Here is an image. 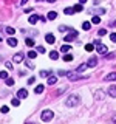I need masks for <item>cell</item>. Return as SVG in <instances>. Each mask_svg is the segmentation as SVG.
<instances>
[{
    "label": "cell",
    "mask_w": 116,
    "mask_h": 124,
    "mask_svg": "<svg viewBox=\"0 0 116 124\" xmlns=\"http://www.w3.org/2000/svg\"><path fill=\"white\" fill-rule=\"evenodd\" d=\"M77 102H79V96L71 95L67 101H65V106L67 107H74V106H77Z\"/></svg>",
    "instance_id": "cell-1"
},
{
    "label": "cell",
    "mask_w": 116,
    "mask_h": 124,
    "mask_svg": "<svg viewBox=\"0 0 116 124\" xmlns=\"http://www.w3.org/2000/svg\"><path fill=\"white\" fill-rule=\"evenodd\" d=\"M53 110H48V108H46V110H44L42 112V115H40V118H42V121H45V123H48V121H51L53 119Z\"/></svg>",
    "instance_id": "cell-2"
},
{
    "label": "cell",
    "mask_w": 116,
    "mask_h": 124,
    "mask_svg": "<svg viewBox=\"0 0 116 124\" xmlns=\"http://www.w3.org/2000/svg\"><path fill=\"white\" fill-rule=\"evenodd\" d=\"M76 37H77V31H76V30H73V31H70L67 36L64 37V40H65V42H71V40H74Z\"/></svg>",
    "instance_id": "cell-3"
},
{
    "label": "cell",
    "mask_w": 116,
    "mask_h": 124,
    "mask_svg": "<svg viewBox=\"0 0 116 124\" xmlns=\"http://www.w3.org/2000/svg\"><path fill=\"white\" fill-rule=\"evenodd\" d=\"M96 51H98L99 54H107V51H108V48L104 44H101V45H98L96 46Z\"/></svg>",
    "instance_id": "cell-4"
},
{
    "label": "cell",
    "mask_w": 116,
    "mask_h": 124,
    "mask_svg": "<svg viewBox=\"0 0 116 124\" xmlns=\"http://www.w3.org/2000/svg\"><path fill=\"white\" fill-rule=\"evenodd\" d=\"M67 78H68V79L70 81H76V79H79V73H76V71H68L67 73Z\"/></svg>",
    "instance_id": "cell-5"
},
{
    "label": "cell",
    "mask_w": 116,
    "mask_h": 124,
    "mask_svg": "<svg viewBox=\"0 0 116 124\" xmlns=\"http://www.w3.org/2000/svg\"><path fill=\"white\" fill-rule=\"evenodd\" d=\"M17 98H22V99L23 98H28V92H26L25 88H20V90L17 92Z\"/></svg>",
    "instance_id": "cell-6"
},
{
    "label": "cell",
    "mask_w": 116,
    "mask_h": 124,
    "mask_svg": "<svg viewBox=\"0 0 116 124\" xmlns=\"http://www.w3.org/2000/svg\"><path fill=\"white\" fill-rule=\"evenodd\" d=\"M105 98V93H104L102 90H98L94 93V99H98V101H101V99H104Z\"/></svg>",
    "instance_id": "cell-7"
},
{
    "label": "cell",
    "mask_w": 116,
    "mask_h": 124,
    "mask_svg": "<svg viewBox=\"0 0 116 124\" xmlns=\"http://www.w3.org/2000/svg\"><path fill=\"white\" fill-rule=\"evenodd\" d=\"M104 79L105 81H108V82H110V81H116V71H113V73H108V75L104 78Z\"/></svg>",
    "instance_id": "cell-8"
},
{
    "label": "cell",
    "mask_w": 116,
    "mask_h": 124,
    "mask_svg": "<svg viewBox=\"0 0 116 124\" xmlns=\"http://www.w3.org/2000/svg\"><path fill=\"white\" fill-rule=\"evenodd\" d=\"M37 20H40V16H37V14H33V16L29 17V23H31V25H34Z\"/></svg>",
    "instance_id": "cell-9"
},
{
    "label": "cell",
    "mask_w": 116,
    "mask_h": 124,
    "mask_svg": "<svg viewBox=\"0 0 116 124\" xmlns=\"http://www.w3.org/2000/svg\"><path fill=\"white\" fill-rule=\"evenodd\" d=\"M45 40L48 42V44H54V42H56V37H54L53 34H46V36H45Z\"/></svg>",
    "instance_id": "cell-10"
},
{
    "label": "cell",
    "mask_w": 116,
    "mask_h": 124,
    "mask_svg": "<svg viewBox=\"0 0 116 124\" xmlns=\"http://www.w3.org/2000/svg\"><path fill=\"white\" fill-rule=\"evenodd\" d=\"M88 68V64H80L79 67H77V70H76V73H82L84 70H87Z\"/></svg>",
    "instance_id": "cell-11"
},
{
    "label": "cell",
    "mask_w": 116,
    "mask_h": 124,
    "mask_svg": "<svg viewBox=\"0 0 116 124\" xmlns=\"http://www.w3.org/2000/svg\"><path fill=\"white\" fill-rule=\"evenodd\" d=\"M108 95H110L111 98H116V87H115V85L108 88Z\"/></svg>",
    "instance_id": "cell-12"
},
{
    "label": "cell",
    "mask_w": 116,
    "mask_h": 124,
    "mask_svg": "<svg viewBox=\"0 0 116 124\" xmlns=\"http://www.w3.org/2000/svg\"><path fill=\"white\" fill-rule=\"evenodd\" d=\"M22 61H23V54L22 53H17L14 56V62H22Z\"/></svg>",
    "instance_id": "cell-13"
},
{
    "label": "cell",
    "mask_w": 116,
    "mask_h": 124,
    "mask_svg": "<svg viewBox=\"0 0 116 124\" xmlns=\"http://www.w3.org/2000/svg\"><path fill=\"white\" fill-rule=\"evenodd\" d=\"M87 64H88V67H94V65L98 64V59H96V57H91V59L88 61Z\"/></svg>",
    "instance_id": "cell-14"
},
{
    "label": "cell",
    "mask_w": 116,
    "mask_h": 124,
    "mask_svg": "<svg viewBox=\"0 0 116 124\" xmlns=\"http://www.w3.org/2000/svg\"><path fill=\"white\" fill-rule=\"evenodd\" d=\"M8 44H9L11 46H17V39H14V37H9V39H8Z\"/></svg>",
    "instance_id": "cell-15"
},
{
    "label": "cell",
    "mask_w": 116,
    "mask_h": 124,
    "mask_svg": "<svg viewBox=\"0 0 116 124\" xmlns=\"http://www.w3.org/2000/svg\"><path fill=\"white\" fill-rule=\"evenodd\" d=\"M56 82H57V78H56V76H50V78H48V84H50V85H54Z\"/></svg>",
    "instance_id": "cell-16"
},
{
    "label": "cell",
    "mask_w": 116,
    "mask_h": 124,
    "mask_svg": "<svg viewBox=\"0 0 116 124\" xmlns=\"http://www.w3.org/2000/svg\"><path fill=\"white\" fill-rule=\"evenodd\" d=\"M56 17H57V13H54V11H50V13H48V19H50V20H54Z\"/></svg>",
    "instance_id": "cell-17"
},
{
    "label": "cell",
    "mask_w": 116,
    "mask_h": 124,
    "mask_svg": "<svg viewBox=\"0 0 116 124\" xmlns=\"http://www.w3.org/2000/svg\"><path fill=\"white\" fill-rule=\"evenodd\" d=\"M76 11H74V8H65V14L67 16H71V14H74Z\"/></svg>",
    "instance_id": "cell-18"
},
{
    "label": "cell",
    "mask_w": 116,
    "mask_h": 124,
    "mask_svg": "<svg viewBox=\"0 0 116 124\" xmlns=\"http://www.w3.org/2000/svg\"><path fill=\"white\" fill-rule=\"evenodd\" d=\"M85 50H87L88 53L93 51V50H94V44H87V45H85Z\"/></svg>",
    "instance_id": "cell-19"
},
{
    "label": "cell",
    "mask_w": 116,
    "mask_h": 124,
    "mask_svg": "<svg viewBox=\"0 0 116 124\" xmlns=\"http://www.w3.org/2000/svg\"><path fill=\"white\" fill-rule=\"evenodd\" d=\"M50 57H51L53 61H56L57 57H59V53H57V51H51V53H50Z\"/></svg>",
    "instance_id": "cell-20"
},
{
    "label": "cell",
    "mask_w": 116,
    "mask_h": 124,
    "mask_svg": "<svg viewBox=\"0 0 116 124\" xmlns=\"http://www.w3.org/2000/svg\"><path fill=\"white\" fill-rule=\"evenodd\" d=\"M82 28H84L85 31H88V30H90V28H91V25H90V22H84V23H82Z\"/></svg>",
    "instance_id": "cell-21"
},
{
    "label": "cell",
    "mask_w": 116,
    "mask_h": 124,
    "mask_svg": "<svg viewBox=\"0 0 116 124\" xmlns=\"http://www.w3.org/2000/svg\"><path fill=\"white\" fill-rule=\"evenodd\" d=\"M70 50H71V48H70V45H64V46H62V48H60V51L65 54V53H68Z\"/></svg>",
    "instance_id": "cell-22"
},
{
    "label": "cell",
    "mask_w": 116,
    "mask_h": 124,
    "mask_svg": "<svg viewBox=\"0 0 116 124\" xmlns=\"http://www.w3.org/2000/svg\"><path fill=\"white\" fill-rule=\"evenodd\" d=\"M48 75H50L48 70H42V71H40V78H50Z\"/></svg>",
    "instance_id": "cell-23"
},
{
    "label": "cell",
    "mask_w": 116,
    "mask_h": 124,
    "mask_svg": "<svg viewBox=\"0 0 116 124\" xmlns=\"http://www.w3.org/2000/svg\"><path fill=\"white\" fill-rule=\"evenodd\" d=\"M25 44L28 45V46H33V45H34V40H33V39H28V37H26V39H25Z\"/></svg>",
    "instance_id": "cell-24"
},
{
    "label": "cell",
    "mask_w": 116,
    "mask_h": 124,
    "mask_svg": "<svg viewBox=\"0 0 116 124\" xmlns=\"http://www.w3.org/2000/svg\"><path fill=\"white\" fill-rule=\"evenodd\" d=\"M36 56H37V51H28V57H29V59H34Z\"/></svg>",
    "instance_id": "cell-25"
},
{
    "label": "cell",
    "mask_w": 116,
    "mask_h": 124,
    "mask_svg": "<svg viewBox=\"0 0 116 124\" xmlns=\"http://www.w3.org/2000/svg\"><path fill=\"white\" fill-rule=\"evenodd\" d=\"M59 31H73V28H70V26H59Z\"/></svg>",
    "instance_id": "cell-26"
},
{
    "label": "cell",
    "mask_w": 116,
    "mask_h": 124,
    "mask_svg": "<svg viewBox=\"0 0 116 124\" xmlns=\"http://www.w3.org/2000/svg\"><path fill=\"white\" fill-rule=\"evenodd\" d=\"M64 61H67V62L73 61V56H71V54H64Z\"/></svg>",
    "instance_id": "cell-27"
},
{
    "label": "cell",
    "mask_w": 116,
    "mask_h": 124,
    "mask_svg": "<svg viewBox=\"0 0 116 124\" xmlns=\"http://www.w3.org/2000/svg\"><path fill=\"white\" fill-rule=\"evenodd\" d=\"M34 92H36V93H42V92H44V85H42V84H40V85H37Z\"/></svg>",
    "instance_id": "cell-28"
},
{
    "label": "cell",
    "mask_w": 116,
    "mask_h": 124,
    "mask_svg": "<svg viewBox=\"0 0 116 124\" xmlns=\"http://www.w3.org/2000/svg\"><path fill=\"white\" fill-rule=\"evenodd\" d=\"M73 8H74V11H76V13H80V11L84 9V8H82V5H74Z\"/></svg>",
    "instance_id": "cell-29"
},
{
    "label": "cell",
    "mask_w": 116,
    "mask_h": 124,
    "mask_svg": "<svg viewBox=\"0 0 116 124\" xmlns=\"http://www.w3.org/2000/svg\"><path fill=\"white\" fill-rule=\"evenodd\" d=\"M99 22H101V17H99V16H94V17L91 19V23H99Z\"/></svg>",
    "instance_id": "cell-30"
},
{
    "label": "cell",
    "mask_w": 116,
    "mask_h": 124,
    "mask_svg": "<svg viewBox=\"0 0 116 124\" xmlns=\"http://www.w3.org/2000/svg\"><path fill=\"white\" fill-rule=\"evenodd\" d=\"M6 33H8V34H14L15 30L13 28V26H8V28H6Z\"/></svg>",
    "instance_id": "cell-31"
},
{
    "label": "cell",
    "mask_w": 116,
    "mask_h": 124,
    "mask_svg": "<svg viewBox=\"0 0 116 124\" xmlns=\"http://www.w3.org/2000/svg\"><path fill=\"white\" fill-rule=\"evenodd\" d=\"M0 78H2V79H8V73L2 70V71H0Z\"/></svg>",
    "instance_id": "cell-32"
},
{
    "label": "cell",
    "mask_w": 116,
    "mask_h": 124,
    "mask_svg": "<svg viewBox=\"0 0 116 124\" xmlns=\"http://www.w3.org/2000/svg\"><path fill=\"white\" fill-rule=\"evenodd\" d=\"M98 34H99V36H105V34H107V30H104V28H101V30L98 31Z\"/></svg>",
    "instance_id": "cell-33"
},
{
    "label": "cell",
    "mask_w": 116,
    "mask_h": 124,
    "mask_svg": "<svg viewBox=\"0 0 116 124\" xmlns=\"http://www.w3.org/2000/svg\"><path fill=\"white\" fill-rule=\"evenodd\" d=\"M11 104H13L14 107H17L19 104H20V101H19V99H13V101H11Z\"/></svg>",
    "instance_id": "cell-34"
},
{
    "label": "cell",
    "mask_w": 116,
    "mask_h": 124,
    "mask_svg": "<svg viewBox=\"0 0 116 124\" xmlns=\"http://www.w3.org/2000/svg\"><path fill=\"white\" fill-rule=\"evenodd\" d=\"M36 50H37V53H40V54H44V53H45V48H44V46H37Z\"/></svg>",
    "instance_id": "cell-35"
},
{
    "label": "cell",
    "mask_w": 116,
    "mask_h": 124,
    "mask_svg": "<svg viewBox=\"0 0 116 124\" xmlns=\"http://www.w3.org/2000/svg\"><path fill=\"white\" fill-rule=\"evenodd\" d=\"M110 39H111V42H115V44H116V33H111L110 34Z\"/></svg>",
    "instance_id": "cell-36"
},
{
    "label": "cell",
    "mask_w": 116,
    "mask_h": 124,
    "mask_svg": "<svg viewBox=\"0 0 116 124\" xmlns=\"http://www.w3.org/2000/svg\"><path fill=\"white\" fill-rule=\"evenodd\" d=\"M6 84L8 85H13L14 84V79H13V78H8V79H6Z\"/></svg>",
    "instance_id": "cell-37"
},
{
    "label": "cell",
    "mask_w": 116,
    "mask_h": 124,
    "mask_svg": "<svg viewBox=\"0 0 116 124\" xmlns=\"http://www.w3.org/2000/svg\"><path fill=\"white\" fill-rule=\"evenodd\" d=\"M25 64H26V67H29V68H34V64H33V62H25Z\"/></svg>",
    "instance_id": "cell-38"
},
{
    "label": "cell",
    "mask_w": 116,
    "mask_h": 124,
    "mask_svg": "<svg viewBox=\"0 0 116 124\" xmlns=\"http://www.w3.org/2000/svg\"><path fill=\"white\" fill-rule=\"evenodd\" d=\"M34 81H36V78H29V79H28V84H29V85L34 84Z\"/></svg>",
    "instance_id": "cell-39"
},
{
    "label": "cell",
    "mask_w": 116,
    "mask_h": 124,
    "mask_svg": "<svg viewBox=\"0 0 116 124\" xmlns=\"http://www.w3.org/2000/svg\"><path fill=\"white\" fill-rule=\"evenodd\" d=\"M2 113H8V107H6V106L2 107Z\"/></svg>",
    "instance_id": "cell-40"
},
{
    "label": "cell",
    "mask_w": 116,
    "mask_h": 124,
    "mask_svg": "<svg viewBox=\"0 0 116 124\" xmlns=\"http://www.w3.org/2000/svg\"><path fill=\"white\" fill-rule=\"evenodd\" d=\"M94 45H96V46L101 45V40H99V39H96V40H94Z\"/></svg>",
    "instance_id": "cell-41"
},
{
    "label": "cell",
    "mask_w": 116,
    "mask_h": 124,
    "mask_svg": "<svg viewBox=\"0 0 116 124\" xmlns=\"http://www.w3.org/2000/svg\"><path fill=\"white\" fill-rule=\"evenodd\" d=\"M111 119H113V123H115V124H116V113H115V115H113V116H111Z\"/></svg>",
    "instance_id": "cell-42"
},
{
    "label": "cell",
    "mask_w": 116,
    "mask_h": 124,
    "mask_svg": "<svg viewBox=\"0 0 116 124\" xmlns=\"http://www.w3.org/2000/svg\"><path fill=\"white\" fill-rule=\"evenodd\" d=\"M26 2H28V0H20V3H22V5H25Z\"/></svg>",
    "instance_id": "cell-43"
},
{
    "label": "cell",
    "mask_w": 116,
    "mask_h": 124,
    "mask_svg": "<svg viewBox=\"0 0 116 124\" xmlns=\"http://www.w3.org/2000/svg\"><path fill=\"white\" fill-rule=\"evenodd\" d=\"M79 2H80V3H85V2H88V0H79Z\"/></svg>",
    "instance_id": "cell-44"
},
{
    "label": "cell",
    "mask_w": 116,
    "mask_h": 124,
    "mask_svg": "<svg viewBox=\"0 0 116 124\" xmlns=\"http://www.w3.org/2000/svg\"><path fill=\"white\" fill-rule=\"evenodd\" d=\"M48 2H51V3H53V2H56V0H48Z\"/></svg>",
    "instance_id": "cell-45"
}]
</instances>
